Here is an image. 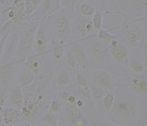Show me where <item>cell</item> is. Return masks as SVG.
I'll return each instance as SVG.
<instances>
[{
  "mask_svg": "<svg viewBox=\"0 0 147 126\" xmlns=\"http://www.w3.org/2000/svg\"><path fill=\"white\" fill-rule=\"evenodd\" d=\"M59 106L57 102H53L50 105V110L53 113H57L59 111Z\"/></svg>",
  "mask_w": 147,
  "mask_h": 126,
  "instance_id": "44dd1931",
  "label": "cell"
},
{
  "mask_svg": "<svg viewBox=\"0 0 147 126\" xmlns=\"http://www.w3.org/2000/svg\"><path fill=\"white\" fill-rule=\"evenodd\" d=\"M131 68L136 72H142L143 70V67L140 62L137 61L133 60L131 62Z\"/></svg>",
  "mask_w": 147,
  "mask_h": 126,
  "instance_id": "4fadbf2b",
  "label": "cell"
},
{
  "mask_svg": "<svg viewBox=\"0 0 147 126\" xmlns=\"http://www.w3.org/2000/svg\"><path fill=\"white\" fill-rule=\"evenodd\" d=\"M68 118L70 120H73L76 115V112L75 110L74 109H71L68 111L67 113Z\"/></svg>",
  "mask_w": 147,
  "mask_h": 126,
  "instance_id": "7402d4cb",
  "label": "cell"
},
{
  "mask_svg": "<svg viewBox=\"0 0 147 126\" xmlns=\"http://www.w3.org/2000/svg\"><path fill=\"white\" fill-rule=\"evenodd\" d=\"M43 121L44 122L48 125L52 126L56 125V120L55 117L52 115H46L44 117Z\"/></svg>",
  "mask_w": 147,
  "mask_h": 126,
  "instance_id": "30bf717a",
  "label": "cell"
},
{
  "mask_svg": "<svg viewBox=\"0 0 147 126\" xmlns=\"http://www.w3.org/2000/svg\"><path fill=\"white\" fill-rule=\"evenodd\" d=\"M2 118H1V113H0V125L1 124V122H2Z\"/></svg>",
  "mask_w": 147,
  "mask_h": 126,
  "instance_id": "d6a6232c",
  "label": "cell"
},
{
  "mask_svg": "<svg viewBox=\"0 0 147 126\" xmlns=\"http://www.w3.org/2000/svg\"><path fill=\"white\" fill-rule=\"evenodd\" d=\"M73 51L77 59L81 61L85 60V56L81 48L78 45L75 44L73 46Z\"/></svg>",
  "mask_w": 147,
  "mask_h": 126,
  "instance_id": "ba28073f",
  "label": "cell"
},
{
  "mask_svg": "<svg viewBox=\"0 0 147 126\" xmlns=\"http://www.w3.org/2000/svg\"><path fill=\"white\" fill-rule=\"evenodd\" d=\"M94 23L96 28H99L101 25V17L99 13H97L94 19Z\"/></svg>",
  "mask_w": 147,
  "mask_h": 126,
  "instance_id": "ac0fdd59",
  "label": "cell"
},
{
  "mask_svg": "<svg viewBox=\"0 0 147 126\" xmlns=\"http://www.w3.org/2000/svg\"></svg>",
  "mask_w": 147,
  "mask_h": 126,
  "instance_id": "836d02e7",
  "label": "cell"
},
{
  "mask_svg": "<svg viewBox=\"0 0 147 126\" xmlns=\"http://www.w3.org/2000/svg\"><path fill=\"white\" fill-rule=\"evenodd\" d=\"M68 81V78L67 74H61L58 77V81L61 84H65Z\"/></svg>",
  "mask_w": 147,
  "mask_h": 126,
  "instance_id": "d6986e66",
  "label": "cell"
},
{
  "mask_svg": "<svg viewBox=\"0 0 147 126\" xmlns=\"http://www.w3.org/2000/svg\"><path fill=\"white\" fill-rule=\"evenodd\" d=\"M99 37L101 39L105 40V41L109 40L111 38L110 36L105 32H100V33Z\"/></svg>",
  "mask_w": 147,
  "mask_h": 126,
  "instance_id": "83f0119b",
  "label": "cell"
},
{
  "mask_svg": "<svg viewBox=\"0 0 147 126\" xmlns=\"http://www.w3.org/2000/svg\"><path fill=\"white\" fill-rule=\"evenodd\" d=\"M5 101V95L2 92L0 91V108H1L4 104Z\"/></svg>",
  "mask_w": 147,
  "mask_h": 126,
  "instance_id": "f546056e",
  "label": "cell"
},
{
  "mask_svg": "<svg viewBox=\"0 0 147 126\" xmlns=\"http://www.w3.org/2000/svg\"><path fill=\"white\" fill-rule=\"evenodd\" d=\"M61 49L60 47H57L54 50V56L56 59H58L61 58Z\"/></svg>",
  "mask_w": 147,
  "mask_h": 126,
  "instance_id": "cb8c5ba5",
  "label": "cell"
},
{
  "mask_svg": "<svg viewBox=\"0 0 147 126\" xmlns=\"http://www.w3.org/2000/svg\"><path fill=\"white\" fill-rule=\"evenodd\" d=\"M28 66L32 72L36 73L38 68V63L37 61L34 58H32L28 62Z\"/></svg>",
  "mask_w": 147,
  "mask_h": 126,
  "instance_id": "7c38bea8",
  "label": "cell"
},
{
  "mask_svg": "<svg viewBox=\"0 0 147 126\" xmlns=\"http://www.w3.org/2000/svg\"><path fill=\"white\" fill-rule=\"evenodd\" d=\"M77 81L78 83L82 86H85L86 85V80L81 75H78L77 77Z\"/></svg>",
  "mask_w": 147,
  "mask_h": 126,
  "instance_id": "484cf974",
  "label": "cell"
},
{
  "mask_svg": "<svg viewBox=\"0 0 147 126\" xmlns=\"http://www.w3.org/2000/svg\"><path fill=\"white\" fill-rule=\"evenodd\" d=\"M105 105L107 109H110L111 107L113 102V96L112 94H108L105 99Z\"/></svg>",
  "mask_w": 147,
  "mask_h": 126,
  "instance_id": "5bb4252c",
  "label": "cell"
},
{
  "mask_svg": "<svg viewBox=\"0 0 147 126\" xmlns=\"http://www.w3.org/2000/svg\"><path fill=\"white\" fill-rule=\"evenodd\" d=\"M2 120L6 124H11L18 121L19 117L18 112L16 110L11 108H5L1 111Z\"/></svg>",
  "mask_w": 147,
  "mask_h": 126,
  "instance_id": "6da1fadb",
  "label": "cell"
},
{
  "mask_svg": "<svg viewBox=\"0 0 147 126\" xmlns=\"http://www.w3.org/2000/svg\"><path fill=\"white\" fill-rule=\"evenodd\" d=\"M10 100L12 105L16 108H21L23 106V98L19 90H12L10 93Z\"/></svg>",
  "mask_w": 147,
  "mask_h": 126,
  "instance_id": "7a4b0ae2",
  "label": "cell"
},
{
  "mask_svg": "<svg viewBox=\"0 0 147 126\" xmlns=\"http://www.w3.org/2000/svg\"><path fill=\"white\" fill-rule=\"evenodd\" d=\"M103 91L100 88H96L94 91V95L96 98H100L103 96Z\"/></svg>",
  "mask_w": 147,
  "mask_h": 126,
  "instance_id": "603a6c76",
  "label": "cell"
},
{
  "mask_svg": "<svg viewBox=\"0 0 147 126\" xmlns=\"http://www.w3.org/2000/svg\"><path fill=\"white\" fill-rule=\"evenodd\" d=\"M82 94L86 97H88L89 96V92L87 90H85V89L82 91Z\"/></svg>",
  "mask_w": 147,
  "mask_h": 126,
  "instance_id": "4dcf8cb0",
  "label": "cell"
},
{
  "mask_svg": "<svg viewBox=\"0 0 147 126\" xmlns=\"http://www.w3.org/2000/svg\"><path fill=\"white\" fill-rule=\"evenodd\" d=\"M96 79L98 82L104 85H106L109 83L108 76L105 74H99L97 75Z\"/></svg>",
  "mask_w": 147,
  "mask_h": 126,
  "instance_id": "8fae6325",
  "label": "cell"
},
{
  "mask_svg": "<svg viewBox=\"0 0 147 126\" xmlns=\"http://www.w3.org/2000/svg\"><path fill=\"white\" fill-rule=\"evenodd\" d=\"M69 101H70V102H74L75 100L74 98L73 97H70L69 98Z\"/></svg>",
  "mask_w": 147,
  "mask_h": 126,
  "instance_id": "1f68e13d",
  "label": "cell"
},
{
  "mask_svg": "<svg viewBox=\"0 0 147 126\" xmlns=\"http://www.w3.org/2000/svg\"><path fill=\"white\" fill-rule=\"evenodd\" d=\"M82 10L85 14H87V15H89L92 13V10L91 7L88 6L86 5L82 6Z\"/></svg>",
  "mask_w": 147,
  "mask_h": 126,
  "instance_id": "d4e9b609",
  "label": "cell"
},
{
  "mask_svg": "<svg viewBox=\"0 0 147 126\" xmlns=\"http://www.w3.org/2000/svg\"><path fill=\"white\" fill-rule=\"evenodd\" d=\"M43 11L45 12H48L50 10L51 8V4L49 1H44L42 6Z\"/></svg>",
  "mask_w": 147,
  "mask_h": 126,
  "instance_id": "ffe728a7",
  "label": "cell"
},
{
  "mask_svg": "<svg viewBox=\"0 0 147 126\" xmlns=\"http://www.w3.org/2000/svg\"><path fill=\"white\" fill-rule=\"evenodd\" d=\"M93 51L95 55L99 58H102L105 56L103 50L98 47H94V48Z\"/></svg>",
  "mask_w": 147,
  "mask_h": 126,
  "instance_id": "e0dca14e",
  "label": "cell"
},
{
  "mask_svg": "<svg viewBox=\"0 0 147 126\" xmlns=\"http://www.w3.org/2000/svg\"><path fill=\"white\" fill-rule=\"evenodd\" d=\"M133 85L135 89L138 91H143L145 90V82L142 79L138 78L133 80Z\"/></svg>",
  "mask_w": 147,
  "mask_h": 126,
  "instance_id": "52a82bcc",
  "label": "cell"
},
{
  "mask_svg": "<svg viewBox=\"0 0 147 126\" xmlns=\"http://www.w3.org/2000/svg\"><path fill=\"white\" fill-rule=\"evenodd\" d=\"M114 54L116 57L118 59H122L124 57L123 50L120 48H116L114 50Z\"/></svg>",
  "mask_w": 147,
  "mask_h": 126,
  "instance_id": "2e32d148",
  "label": "cell"
},
{
  "mask_svg": "<svg viewBox=\"0 0 147 126\" xmlns=\"http://www.w3.org/2000/svg\"><path fill=\"white\" fill-rule=\"evenodd\" d=\"M34 79V78L33 76L29 74L25 73L20 75V81L22 85L26 86L31 84Z\"/></svg>",
  "mask_w": 147,
  "mask_h": 126,
  "instance_id": "8992f818",
  "label": "cell"
},
{
  "mask_svg": "<svg viewBox=\"0 0 147 126\" xmlns=\"http://www.w3.org/2000/svg\"><path fill=\"white\" fill-rule=\"evenodd\" d=\"M14 47H15V44L12 42H10L7 47V51L8 53L11 54L13 51Z\"/></svg>",
  "mask_w": 147,
  "mask_h": 126,
  "instance_id": "4316f807",
  "label": "cell"
},
{
  "mask_svg": "<svg viewBox=\"0 0 147 126\" xmlns=\"http://www.w3.org/2000/svg\"><path fill=\"white\" fill-rule=\"evenodd\" d=\"M11 75V69L9 66H4L0 71V76L2 81L6 82L10 78Z\"/></svg>",
  "mask_w": 147,
  "mask_h": 126,
  "instance_id": "5b68a950",
  "label": "cell"
},
{
  "mask_svg": "<svg viewBox=\"0 0 147 126\" xmlns=\"http://www.w3.org/2000/svg\"><path fill=\"white\" fill-rule=\"evenodd\" d=\"M138 33L135 30H131L129 32L128 35V38L129 40L131 42H135L138 39Z\"/></svg>",
  "mask_w": 147,
  "mask_h": 126,
  "instance_id": "9a60e30c",
  "label": "cell"
},
{
  "mask_svg": "<svg viewBox=\"0 0 147 126\" xmlns=\"http://www.w3.org/2000/svg\"><path fill=\"white\" fill-rule=\"evenodd\" d=\"M55 27L60 32L64 31L67 27V22L63 19H57L55 22Z\"/></svg>",
  "mask_w": 147,
  "mask_h": 126,
  "instance_id": "9c48e42d",
  "label": "cell"
},
{
  "mask_svg": "<svg viewBox=\"0 0 147 126\" xmlns=\"http://www.w3.org/2000/svg\"><path fill=\"white\" fill-rule=\"evenodd\" d=\"M33 32L31 29L25 31L21 40V49L24 53L27 52L30 47Z\"/></svg>",
  "mask_w": 147,
  "mask_h": 126,
  "instance_id": "3957f363",
  "label": "cell"
},
{
  "mask_svg": "<svg viewBox=\"0 0 147 126\" xmlns=\"http://www.w3.org/2000/svg\"><path fill=\"white\" fill-rule=\"evenodd\" d=\"M67 59L68 62L70 64L71 66H74L75 64V62L74 58V56L71 54H69L67 56Z\"/></svg>",
  "mask_w": 147,
  "mask_h": 126,
  "instance_id": "f1b7e54d",
  "label": "cell"
},
{
  "mask_svg": "<svg viewBox=\"0 0 147 126\" xmlns=\"http://www.w3.org/2000/svg\"><path fill=\"white\" fill-rule=\"evenodd\" d=\"M46 37L42 32L38 33L35 42L36 49L38 53H41L45 47Z\"/></svg>",
  "mask_w": 147,
  "mask_h": 126,
  "instance_id": "277c9868",
  "label": "cell"
}]
</instances>
